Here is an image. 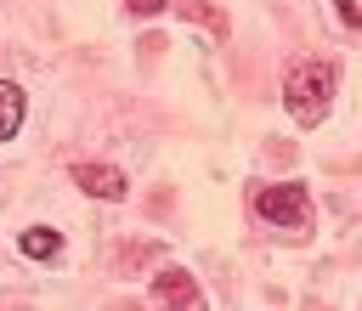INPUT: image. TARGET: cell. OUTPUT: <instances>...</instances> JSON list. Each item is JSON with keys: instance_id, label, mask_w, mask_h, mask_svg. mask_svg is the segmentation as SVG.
Segmentation results:
<instances>
[{"instance_id": "3957f363", "label": "cell", "mask_w": 362, "mask_h": 311, "mask_svg": "<svg viewBox=\"0 0 362 311\" xmlns=\"http://www.w3.org/2000/svg\"><path fill=\"white\" fill-rule=\"evenodd\" d=\"M74 181H79V192H90V198H124V192H130V181H124L113 164H74Z\"/></svg>"}, {"instance_id": "7a4b0ae2", "label": "cell", "mask_w": 362, "mask_h": 311, "mask_svg": "<svg viewBox=\"0 0 362 311\" xmlns=\"http://www.w3.org/2000/svg\"><path fill=\"white\" fill-rule=\"evenodd\" d=\"M255 215H260V221H272V226H305V221H311V192H305V181H277V187H260Z\"/></svg>"}, {"instance_id": "277c9868", "label": "cell", "mask_w": 362, "mask_h": 311, "mask_svg": "<svg viewBox=\"0 0 362 311\" xmlns=\"http://www.w3.org/2000/svg\"><path fill=\"white\" fill-rule=\"evenodd\" d=\"M153 300L158 305H187V311H204V300H198V288H192V277L187 271H158V283H153Z\"/></svg>"}, {"instance_id": "ba28073f", "label": "cell", "mask_w": 362, "mask_h": 311, "mask_svg": "<svg viewBox=\"0 0 362 311\" xmlns=\"http://www.w3.org/2000/svg\"><path fill=\"white\" fill-rule=\"evenodd\" d=\"M170 0H130V11H141V17H153V11H164Z\"/></svg>"}, {"instance_id": "5b68a950", "label": "cell", "mask_w": 362, "mask_h": 311, "mask_svg": "<svg viewBox=\"0 0 362 311\" xmlns=\"http://www.w3.org/2000/svg\"><path fill=\"white\" fill-rule=\"evenodd\" d=\"M17 249H23L28 260H57V254H62V232H51V226H28V232L17 237Z\"/></svg>"}, {"instance_id": "6da1fadb", "label": "cell", "mask_w": 362, "mask_h": 311, "mask_svg": "<svg viewBox=\"0 0 362 311\" xmlns=\"http://www.w3.org/2000/svg\"><path fill=\"white\" fill-rule=\"evenodd\" d=\"M334 79H339V68L334 62H300L294 74H288V85H283V107H288V119L294 124H317L322 113H328V102H334Z\"/></svg>"}, {"instance_id": "8992f818", "label": "cell", "mask_w": 362, "mask_h": 311, "mask_svg": "<svg viewBox=\"0 0 362 311\" xmlns=\"http://www.w3.org/2000/svg\"><path fill=\"white\" fill-rule=\"evenodd\" d=\"M23 85H11V79H0V141H11L17 136V124H23Z\"/></svg>"}, {"instance_id": "52a82bcc", "label": "cell", "mask_w": 362, "mask_h": 311, "mask_svg": "<svg viewBox=\"0 0 362 311\" xmlns=\"http://www.w3.org/2000/svg\"><path fill=\"white\" fill-rule=\"evenodd\" d=\"M334 6H339V17H345L351 28H362V6H356V0H334Z\"/></svg>"}]
</instances>
